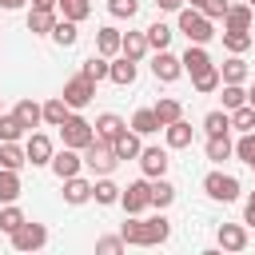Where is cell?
<instances>
[{"label":"cell","instance_id":"cell-1","mask_svg":"<svg viewBox=\"0 0 255 255\" xmlns=\"http://www.w3.org/2000/svg\"><path fill=\"white\" fill-rule=\"evenodd\" d=\"M120 235H124V243H135V247H155V243H163L167 235H171V223L163 219V215H151V219H128L124 227H120Z\"/></svg>","mask_w":255,"mask_h":255},{"label":"cell","instance_id":"cell-2","mask_svg":"<svg viewBox=\"0 0 255 255\" xmlns=\"http://www.w3.org/2000/svg\"><path fill=\"white\" fill-rule=\"evenodd\" d=\"M179 32L191 40V44H207L215 36V24L199 12V8H179Z\"/></svg>","mask_w":255,"mask_h":255},{"label":"cell","instance_id":"cell-3","mask_svg":"<svg viewBox=\"0 0 255 255\" xmlns=\"http://www.w3.org/2000/svg\"><path fill=\"white\" fill-rule=\"evenodd\" d=\"M116 163H120V155H116V147H112L108 139H100V135H96V139L84 147V167H92L96 175H108Z\"/></svg>","mask_w":255,"mask_h":255},{"label":"cell","instance_id":"cell-4","mask_svg":"<svg viewBox=\"0 0 255 255\" xmlns=\"http://www.w3.org/2000/svg\"><path fill=\"white\" fill-rule=\"evenodd\" d=\"M60 135H64V147H76V151H84V147L96 139V124H88L84 116H68V120L60 124Z\"/></svg>","mask_w":255,"mask_h":255},{"label":"cell","instance_id":"cell-5","mask_svg":"<svg viewBox=\"0 0 255 255\" xmlns=\"http://www.w3.org/2000/svg\"><path fill=\"white\" fill-rule=\"evenodd\" d=\"M120 203H124V211H128V215H139L143 207H151V179L143 175V179L128 183V187L120 191Z\"/></svg>","mask_w":255,"mask_h":255},{"label":"cell","instance_id":"cell-6","mask_svg":"<svg viewBox=\"0 0 255 255\" xmlns=\"http://www.w3.org/2000/svg\"><path fill=\"white\" fill-rule=\"evenodd\" d=\"M203 191H207L211 199H219V203H235V199H239V179H235V175H223V171H211V175L203 179Z\"/></svg>","mask_w":255,"mask_h":255},{"label":"cell","instance_id":"cell-7","mask_svg":"<svg viewBox=\"0 0 255 255\" xmlns=\"http://www.w3.org/2000/svg\"><path fill=\"white\" fill-rule=\"evenodd\" d=\"M44 243H48V227L44 223H20L12 231V247L16 251H40Z\"/></svg>","mask_w":255,"mask_h":255},{"label":"cell","instance_id":"cell-8","mask_svg":"<svg viewBox=\"0 0 255 255\" xmlns=\"http://www.w3.org/2000/svg\"><path fill=\"white\" fill-rule=\"evenodd\" d=\"M92 96H96V80H88L84 72H80L76 80H68V84H64V100H68L72 108H84Z\"/></svg>","mask_w":255,"mask_h":255},{"label":"cell","instance_id":"cell-9","mask_svg":"<svg viewBox=\"0 0 255 255\" xmlns=\"http://www.w3.org/2000/svg\"><path fill=\"white\" fill-rule=\"evenodd\" d=\"M151 72H155V80L171 84V80H179V72H183V60H179V56H171V52L163 48V52H155V60H151Z\"/></svg>","mask_w":255,"mask_h":255},{"label":"cell","instance_id":"cell-10","mask_svg":"<svg viewBox=\"0 0 255 255\" xmlns=\"http://www.w3.org/2000/svg\"><path fill=\"white\" fill-rule=\"evenodd\" d=\"M24 151H28V163H32V167L52 163V155H56V151H52V139H48L44 131H32V135H28V143H24Z\"/></svg>","mask_w":255,"mask_h":255},{"label":"cell","instance_id":"cell-11","mask_svg":"<svg viewBox=\"0 0 255 255\" xmlns=\"http://www.w3.org/2000/svg\"><path fill=\"white\" fill-rule=\"evenodd\" d=\"M139 167H143L147 179H159V175L167 171V151H163V147H143V151H139Z\"/></svg>","mask_w":255,"mask_h":255},{"label":"cell","instance_id":"cell-12","mask_svg":"<svg viewBox=\"0 0 255 255\" xmlns=\"http://www.w3.org/2000/svg\"><path fill=\"white\" fill-rule=\"evenodd\" d=\"M251 20H255V8H251V4H231L227 16H223V28H231V32H251Z\"/></svg>","mask_w":255,"mask_h":255},{"label":"cell","instance_id":"cell-13","mask_svg":"<svg viewBox=\"0 0 255 255\" xmlns=\"http://www.w3.org/2000/svg\"><path fill=\"white\" fill-rule=\"evenodd\" d=\"M179 60H183V72H191V80H195L199 72H207V68H215V64H211V56L203 52V44H187V52H183Z\"/></svg>","mask_w":255,"mask_h":255},{"label":"cell","instance_id":"cell-14","mask_svg":"<svg viewBox=\"0 0 255 255\" xmlns=\"http://www.w3.org/2000/svg\"><path fill=\"white\" fill-rule=\"evenodd\" d=\"M80 155H76V147H64V151H56L52 155V171L60 175V179H72V175H80Z\"/></svg>","mask_w":255,"mask_h":255},{"label":"cell","instance_id":"cell-15","mask_svg":"<svg viewBox=\"0 0 255 255\" xmlns=\"http://www.w3.org/2000/svg\"><path fill=\"white\" fill-rule=\"evenodd\" d=\"M112 147H116V155H120V159H139V151H143V147H139V131H135V128H131V131L124 128V131L112 139Z\"/></svg>","mask_w":255,"mask_h":255},{"label":"cell","instance_id":"cell-16","mask_svg":"<svg viewBox=\"0 0 255 255\" xmlns=\"http://www.w3.org/2000/svg\"><path fill=\"white\" fill-rule=\"evenodd\" d=\"M52 28H56V12L32 4V12H28V32H36V36H52Z\"/></svg>","mask_w":255,"mask_h":255},{"label":"cell","instance_id":"cell-17","mask_svg":"<svg viewBox=\"0 0 255 255\" xmlns=\"http://www.w3.org/2000/svg\"><path fill=\"white\" fill-rule=\"evenodd\" d=\"M219 247H223V251H243V247H247V231H243L239 223H223V227H219Z\"/></svg>","mask_w":255,"mask_h":255},{"label":"cell","instance_id":"cell-18","mask_svg":"<svg viewBox=\"0 0 255 255\" xmlns=\"http://www.w3.org/2000/svg\"><path fill=\"white\" fill-rule=\"evenodd\" d=\"M124 128H128V124H124L116 112H104V116H96V135H100V139H108V143H112V139H116Z\"/></svg>","mask_w":255,"mask_h":255},{"label":"cell","instance_id":"cell-19","mask_svg":"<svg viewBox=\"0 0 255 255\" xmlns=\"http://www.w3.org/2000/svg\"><path fill=\"white\" fill-rule=\"evenodd\" d=\"M16 120L32 131V128L44 120V104H36V100H20V104H16Z\"/></svg>","mask_w":255,"mask_h":255},{"label":"cell","instance_id":"cell-20","mask_svg":"<svg viewBox=\"0 0 255 255\" xmlns=\"http://www.w3.org/2000/svg\"><path fill=\"white\" fill-rule=\"evenodd\" d=\"M68 116H72V104H68L64 96H56V100H48V104H44V124L60 128V124H64Z\"/></svg>","mask_w":255,"mask_h":255},{"label":"cell","instance_id":"cell-21","mask_svg":"<svg viewBox=\"0 0 255 255\" xmlns=\"http://www.w3.org/2000/svg\"><path fill=\"white\" fill-rule=\"evenodd\" d=\"M163 135H167V147H191V124H187V120L167 124V128H163Z\"/></svg>","mask_w":255,"mask_h":255},{"label":"cell","instance_id":"cell-22","mask_svg":"<svg viewBox=\"0 0 255 255\" xmlns=\"http://www.w3.org/2000/svg\"><path fill=\"white\" fill-rule=\"evenodd\" d=\"M64 199H68V203H88V199H92V183L80 179V175L64 179Z\"/></svg>","mask_w":255,"mask_h":255},{"label":"cell","instance_id":"cell-23","mask_svg":"<svg viewBox=\"0 0 255 255\" xmlns=\"http://www.w3.org/2000/svg\"><path fill=\"white\" fill-rule=\"evenodd\" d=\"M120 44H124V32H120V28H100V36H96L100 56H116V52H120Z\"/></svg>","mask_w":255,"mask_h":255},{"label":"cell","instance_id":"cell-24","mask_svg":"<svg viewBox=\"0 0 255 255\" xmlns=\"http://www.w3.org/2000/svg\"><path fill=\"white\" fill-rule=\"evenodd\" d=\"M120 52H124L128 60H143V52H147V32H128L124 44H120Z\"/></svg>","mask_w":255,"mask_h":255},{"label":"cell","instance_id":"cell-25","mask_svg":"<svg viewBox=\"0 0 255 255\" xmlns=\"http://www.w3.org/2000/svg\"><path fill=\"white\" fill-rule=\"evenodd\" d=\"M108 80H112V84H120V88H131V84H135V60H128V56H124V60H116Z\"/></svg>","mask_w":255,"mask_h":255},{"label":"cell","instance_id":"cell-26","mask_svg":"<svg viewBox=\"0 0 255 255\" xmlns=\"http://www.w3.org/2000/svg\"><path fill=\"white\" fill-rule=\"evenodd\" d=\"M131 128H135L139 135H151V131H159L163 124H159V116H155V108H139V112L131 116Z\"/></svg>","mask_w":255,"mask_h":255},{"label":"cell","instance_id":"cell-27","mask_svg":"<svg viewBox=\"0 0 255 255\" xmlns=\"http://www.w3.org/2000/svg\"><path fill=\"white\" fill-rule=\"evenodd\" d=\"M24 163H28V151H24V147H16V139H12V143H0V167L20 171Z\"/></svg>","mask_w":255,"mask_h":255},{"label":"cell","instance_id":"cell-28","mask_svg":"<svg viewBox=\"0 0 255 255\" xmlns=\"http://www.w3.org/2000/svg\"><path fill=\"white\" fill-rule=\"evenodd\" d=\"M20 195V175L12 167H0V203H16Z\"/></svg>","mask_w":255,"mask_h":255},{"label":"cell","instance_id":"cell-29","mask_svg":"<svg viewBox=\"0 0 255 255\" xmlns=\"http://www.w3.org/2000/svg\"><path fill=\"white\" fill-rule=\"evenodd\" d=\"M52 40H56L60 48H72V44L80 40V28H76V20H56V28H52Z\"/></svg>","mask_w":255,"mask_h":255},{"label":"cell","instance_id":"cell-30","mask_svg":"<svg viewBox=\"0 0 255 255\" xmlns=\"http://www.w3.org/2000/svg\"><path fill=\"white\" fill-rule=\"evenodd\" d=\"M155 116H159V124L167 128V124L183 120V104H179V100H171V96H163V100L155 104Z\"/></svg>","mask_w":255,"mask_h":255},{"label":"cell","instance_id":"cell-31","mask_svg":"<svg viewBox=\"0 0 255 255\" xmlns=\"http://www.w3.org/2000/svg\"><path fill=\"white\" fill-rule=\"evenodd\" d=\"M171 203H175V187L159 175V179L151 183V207H159V211H163V207H171Z\"/></svg>","mask_w":255,"mask_h":255},{"label":"cell","instance_id":"cell-32","mask_svg":"<svg viewBox=\"0 0 255 255\" xmlns=\"http://www.w3.org/2000/svg\"><path fill=\"white\" fill-rule=\"evenodd\" d=\"M84 76H88V80H96V84H100V80H108V76H112L108 56H88V60H84Z\"/></svg>","mask_w":255,"mask_h":255},{"label":"cell","instance_id":"cell-33","mask_svg":"<svg viewBox=\"0 0 255 255\" xmlns=\"http://www.w3.org/2000/svg\"><path fill=\"white\" fill-rule=\"evenodd\" d=\"M120 191H124V187H116L112 179L92 183V199H96V203H104V207H108V203H120Z\"/></svg>","mask_w":255,"mask_h":255},{"label":"cell","instance_id":"cell-34","mask_svg":"<svg viewBox=\"0 0 255 255\" xmlns=\"http://www.w3.org/2000/svg\"><path fill=\"white\" fill-rule=\"evenodd\" d=\"M171 36H175V32H171V28H167V24L159 20V24H151V28H147V48H155V52H163V48L171 44Z\"/></svg>","mask_w":255,"mask_h":255},{"label":"cell","instance_id":"cell-35","mask_svg":"<svg viewBox=\"0 0 255 255\" xmlns=\"http://www.w3.org/2000/svg\"><path fill=\"white\" fill-rule=\"evenodd\" d=\"M219 76H223V84H243V80H247V64H243L239 56H231V60L219 68Z\"/></svg>","mask_w":255,"mask_h":255},{"label":"cell","instance_id":"cell-36","mask_svg":"<svg viewBox=\"0 0 255 255\" xmlns=\"http://www.w3.org/2000/svg\"><path fill=\"white\" fill-rule=\"evenodd\" d=\"M231 151H235V143L227 139V131H219V135L207 139V159H227Z\"/></svg>","mask_w":255,"mask_h":255},{"label":"cell","instance_id":"cell-37","mask_svg":"<svg viewBox=\"0 0 255 255\" xmlns=\"http://www.w3.org/2000/svg\"><path fill=\"white\" fill-rule=\"evenodd\" d=\"M24 131H28V128L16 120V112H12V116H0V143H12V139H20Z\"/></svg>","mask_w":255,"mask_h":255},{"label":"cell","instance_id":"cell-38","mask_svg":"<svg viewBox=\"0 0 255 255\" xmlns=\"http://www.w3.org/2000/svg\"><path fill=\"white\" fill-rule=\"evenodd\" d=\"M60 12H64V20H88V12H92V0H60Z\"/></svg>","mask_w":255,"mask_h":255},{"label":"cell","instance_id":"cell-39","mask_svg":"<svg viewBox=\"0 0 255 255\" xmlns=\"http://www.w3.org/2000/svg\"><path fill=\"white\" fill-rule=\"evenodd\" d=\"M203 128H207V135L227 131V128H231V112H207V116H203Z\"/></svg>","mask_w":255,"mask_h":255},{"label":"cell","instance_id":"cell-40","mask_svg":"<svg viewBox=\"0 0 255 255\" xmlns=\"http://www.w3.org/2000/svg\"><path fill=\"white\" fill-rule=\"evenodd\" d=\"M223 44L239 56V52H247V48H251V32H231V28H223Z\"/></svg>","mask_w":255,"mask_h":255},{"label":"cell","instance_id":"cell-41","mask_svg":"<svg viewBox=\"0 0 255 255\" xmlns=\"http://www.w3.org/2000/svg\"><path fill=\"white\" fill-rule=\"evenodd\" d=\"M219 84H223L219 68H207V72H199V76H195V92H203V96H207V92H215Z\"/></svg>","mask_w":255,"mask_h":255},{"label":"cell","instance_id":"cell-42","mask_svg":"<svg viewBox=\"0 0 255 255\" xmlns=\"http://www.w3.org/2000/svg\"><path fill=\"white\" fill-rule=\"evenodd\" d=\"M243 104H247V92H243L239 84H223V108L235 112V108H243Z\"/></svg>","mask_w":255,"mask_h":255},{"label":"cell","instance_id":"cell-43","mask_svg":"<svg viewBox=\"0 0 255 255\" xmlns=\"http://www.w3.org/2000/svg\"><path fill=\"white\" fill-rule=\"evenodd\" d=\"M231 128H239V131H251V128H255V108H251V104L235 108V112H231Z\"/></svg>","mask_w":255,"mask_h":255},{"label":"cell","instance_id":"cell-44","mask_svg":"<svg viewBox=\"0 0 255 255\" xmlns=\"http://www.w3.org/2000/svg\"><path fill=\"white\" fill-rule=\"evenodd\" d=\"M20 223H28V219H24V211H20V207H12V203H8V207H4V211H0V231H8V235H12V231H16V227H20Z\"/></svg>","mask_w":255,"mask_h":255},{"label":"cell","instance_id":"cell-45","mask_svg":"<svg viewBox=\"0 0 255 255\" xmlns=\"http://www.w3.org/2000/svg\"><path fill=\"white\" fill-rule=\"evenodd\" d=\"M108 12H112L116 20H131V16L139 12V0H108Z\"/></svg>","mask_w":255,"mask_h":255},{"label":"cell","instance_id":"cell-46","mask_svg":"<svg viewBox=\"0 0 255 255\" xmlns=\"http://www.w3.org/2000/svg\"><path fill=\"white\" fill-rule=\"evenodd\" d=\"M235 155H239V159H243L247 167L255 163V128H251V131H243V139L235 143Z\"/></svg>","mask_w":255,"mask_h":255},{"label":"cell","instance_id":"cell-47","mask_svg":"<svg viewBox=\"0 0 255 255\" xmlns=\"http://www.w3.org/2000/svg\"><path fill=\"white\" fill-rule=\"evenodd\" d=\"M227 8H231L227 0H203V4H199V12H203L207 20H219V16H227Z\"/></svg>","mask_w":255,"mask_h":255},{"label":"cell","instance_id":"cell-48","mask_svg":"<svg viewBox=\"0 0 255 255\" xmlns=\"http://www.w3.org/2000/svg\"><path fill=\"white\" fill-rule=\"evenodd\" d=\"M96 251H104V255L124 251V235H104V239H96Z\"/></svg>","mask_w":255,"mask_h":255},{"label":"cell","instance_id":"cell-49","mask_svg":"<svg viewBox=\"0 0 255 255\" xmlns=\"http://www.w3.org/2000/svg\"><path fill=\"white\" fill-rule=\"evenodd\" d=\"M159 4V12H179L183 8V0H155Z\"/></svg>","mask_w":255,"mask_h":255},{"label":"cell","instance_id":"cell-50","mask_svg":"<svg viewBox=\"0 0 255 255\" xmlns=\"http://www.w3.org/2000/svg\"><path fill=\"white\" fill-rule=\"evenodd\" d=\"M243 219H247V223H251V227H255V195H251V199H247V207H243Z\"/></svg>","mask_w":255,"mask_h":255},{"label":"cell","instance_id":"cell-51","mask_svg":"<svg viewBox=\"0 0 255 255\" xmlns=\"http://www.w3.org/2000/svg\"><path fill=\"white\" fill-rule=\"evenodd\" d=\"M24 4H28V0H0V8H8V12H12V8H24Z\"/></svg>","mask_w":255,"mask_h":255},{"label":"cell","instance_id":"cell-52","mask_svg":"<svg viewBox=\"0 0 255 255\" xmlns=\"http://www.w3.org/2000/svg\"><path fill=\"white\" fill-rule=\"evenodd\" d=\"M32 4H36V8H56L60 0H32Z\"/></svg>","mask_w":255,"mask_h":255},{"label":"cell","instance_id":"cell-53","mask_svg":"<svg viewBox=\"0 0 255 255\" xmlns=\"http://www.w3.org/2000/svg\"><path fill=\"white\" fill-rule=\"evenodd\" d=\"M247 104H251V108H255V88H251V92H247Z\"/></svg>","mask_w":255,"mask_h":255},{"label":"cell","instance_id":"cell-54","mask_svg":"<svg viewBox=\"0 0 255 255\" xmlns=\"http://www.w3.org/2000/svg\"><path fill=\"white\" fill-rule=\"evenodd\" d=\"M199 4H203V0H191V8H199Z\"/></svg>","mask_w":255,"mask_h":255},{"label":"cell","instance_id":"cell-55","mask_svg":"<svg viewBox=\"0 0 255 255\" xmlns=\"http://www.w3.org/2000/svg\"><path fill=\"white\" fill-rule=\"evenodd\" d=\"M247 4H251V8H255V0H247Z\"/></svg>","mask_w":255,"mask_h":255},{"label":"cell","instance_id":"cell-56","mask_svg":"<svg viewBox=\"0 0 255 255\" xmlns=\"http://www.w3.org/2000/svg\"><path fill=\"white\" fill-rule=\"evenodd\" d=\"M0 116H4V108H0Z\"/></svg>","mask_w":255,"mask_h":255}]
</instances>
